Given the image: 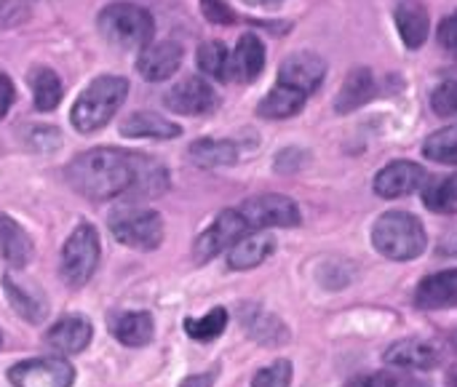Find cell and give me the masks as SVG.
I'll return each instance as SVG.
<instances>
[{
	"label": "cell",
	"instance_id": "22",
	"mask_svg": "<svg viewBox=\"0 0 457 387\" xmlns=\"http://www.w3.org/2000/svg\"><path fill=\"white\" fill-rule=\"evenodd\" d=\"M0 257L11 268H24L32 259V241H29V235L8 214H0Z\"/></svg>",
	"mask_w": 457,
	"mask_h": 387
},
{
	"label": "cell",
	"instance_id": "10",
	"mask_svg": "<svg viewBox=\"0 0 457 387\" xmlns=\"http://www.w3.org/2000/svg\"><path fill=\"white\" fill-rule=\"evenodd\" d=\"M426 182H428V171L423 166L412 161H394L386 169H380L372 187H375V195L394 201V198H404L418 190H426Z\"/></svg>",
	"mask_w": 457,
	"mask_h": 387
},
{
	"label": "cell",
	"instance_id": "43",
	"mask_svg": "<svg viewBox=\"0 0 457 387\" xmlns=\"http://www.w3.org/2000/svg\"><path fill=\"white\" fill-rule=\"evenodd\" d=\"M450 383H453V387H457V372H453V377H450Z\"/></svg>",
	"mask_w": 457,
	"mask_h": 387
},
{
	"label": "cell",
	"instance_id": "8",
	"mask_svg": "<svg viewBox=\"0 0 457 387\" xmlns=\"http://www.w3.org/2000/svg\"><path fill=\"white\" fill-rule=\"evenodd\" d=\"M249 230V225L244 222L241 211L238 209H225L214 217V222L198 235L195 246H193V254L198 262H209L214 259L217 254L222 251H230Z\"/></svg>",
	"mask_w": 457,
	"mask_h": 387
},
{
	"label": "cell",
	"instance_id": "42",
	"mask_svg": "<svg viewBox=\"0 0 457 387\" xmlns=\"http://www.w3.org/2000/svg\"><path fill=\"white\" fill-rule=\"evenodd\" d=\"M254 5H265V8H273V5H281V0H249Z\"/></svg>",
	"mask_w": 457,
	"mask_h": 387
},
{
	"label": "cell",
	"instance_id": "16",
	"mask_svg": "<svg viewBox=\"0 0 457 387\" xmlns=\"http://www.w3.org/2000/svg\"><path fill=\"white\" fill-rule=\"evenodd\" d=\"M415 305L420 310H447L457 305V268L426 276L415 289Z\"/></svg>",
	"mask_w": 457,
	"mask_h": 387
},
{
	"label": "cell",
	"instance_id": "19",
	"mask_svg": "<svg viewBox=\"0 0 457 387\" xmlns=\"http://www.w3.org/2000/svg\"><path fill=\"white\" fill-rule=\"evenodd\" d=\"M372 96H375V75H372V70L370 67H353L345 75V80H343V86H340V91L335 96V110L340 115L353 112V110L364 107Z\"/></svg>",
	"mask_w": 457,
	"mask_h": 387
},
{
	"label": "cell",
	"instance_id": "36",
	"mask_svg": "<svg viewBox=\"0 0 457 387\" xmlns=\"http://www.w3.org/2000/svg\"><path fill=\"white\" fill-rule=\"evenodd\" d=\"M201 11L212 24H220V27H230L238 19L236 11L225 0H201Z\"/></svg>",
	"mask_w": 457,
	"mask_h": 387
},
{
	"label": "cell",
	"instance_id": "6",
	"mask_svg": "<svg viewBox=\"0 0 457 387\" xmlns=\"http://www.w3.org/2000/svg\"><path fill=\"white\" fill-rule=\"evenodd\" d=\"M110 233L129 249L153 251L163 241V219L158 211H118L110 219Z\"/></svg>",
	"mask_w": 457,
	"mask_h": 387
},
{
	"label": "cell",
	"instance_id": "7",
	"mask_svg": "<svg viewBox=\"0 0 457 387\" xmlns=\"http://www.w3.org/2000/svg\"><path fill=\"white\" fill-rule=\"evenodd\" d=\"M244 222L249 225V230H268V227H297L303 214H300V206L287 198V195H276V193H268V195H254L249 201H244L238 206Z\"/></svg>",
	"mask_w": 457,
	"mask_h": 387
},
{
	"label": "cell",
	"instance_id": "9",
	"mask_svg": "<svg viewBox=\"0 0 457 387\" xmlns=\"http://www.w3.org/2000/svg\"><path fill=\"white\" fill-rule=\"evenodd\" d=\"M8 383L13 387H72L75 369L64 358H32L11 366Z\"/></svg>",
	"mask_w": 457,
	"mask_h": 387
},
{
	"label": "cell",
	"instance_id": "32",
	"mask_svg": "<svg viewBox=\"0 0 457 387\" xmlns=\"http://www.w3.org/2000/svg\"><path fill=\"white\" fill-rule=\"evenodd\" d=\"M225 326H228V310L214 308L204 318H187L185 321V334L190 340H195V342H212L225 332Z\"/></svg>",
	"mask_w": 457,
	"mask_h": 387
},
{
	"label": "cell",
	"instance_id": "45",
	"mask_svg": "<svg viewBox=\"0 0 457 387\" xmlns=\"http://www.w3.org/2000/svg\"><path fill=\"white\" fill-rule=\"evenodd\" d=\"M3 3H5V0H0V5H3Z\"/></svg>",
	"mask_w": 457,
	"mask_h": 387
},
{
	"label": "cell",
	"instance_id": "5",
	"mask_svg": "<svg viewBox=\"0 0 457 387\" xmlns=\"http://www.w3.org/2000/svg\"><path fill=\"white\" fill-rule=\"evenodd\" d=\"M99 233L94 225H78L62 246L59 270L70 286H86L99 265Z\"/></svg>",
	"mask_w": 457,
	"mask_h": 387
},
{
	"label": "cell",
	"instance_id": "13",
	"mask_svg": "<svg viewBox=\"0 0 457 387\" xmlns=\"http://www.w3.org/2000/svg\"><path fill=\"white\" fill-rule=\"evenodd\" d=\"M182 64V45L174 40H158V43H147L139 51L137 59V70L145 80L150 83H161L169 80Z\"/></svg>",
	"mask_w": 457,
	"mask_h": 387
},
{
	"label": "cell",
	"instance_id": "1",
	"mask_svg": "<svg viewBox=\"0 0 457 387\" xmlns=\"http://www.w3.org/2000/svg\"><path fill=\"white\" fill-rule=\"evenodd\" d=\"M137 177V152L115 147H94L70 161L64 179L88 201H110L129 193Z\"/></svg>",
	"mask_w": 457,
	"mask_h": 387
},
{
	"label": "cell",
	"instance_id": "11",
	"mask_svg": "<svg viewBox=\"0 0 457 387\" xmlns=\"http://www.w3.org/2000/svg\"><path fill=\"white\" fill-rule=\"evenodd\" d=\"M163 104L177 115H204L220 104V96L204 78H185L166 91Z\"/></svg>",
	"mask_w": 457,
	"mask_h": 387
},
{
	"label": "cell",
	"instance_id": "33",
	"mask_svg": "<svg viewBox=\"0 0 457 387\" xmlns=\"http://www.w3.org/2000/svg\"><path fill=\"white\" fill-rule=\"evenodd\" d=\"M423 203L436 214H457V174L436 179L423 190Z\"/></svg>",
	"mask_w": 457,
	"mask_h": 387
},
{
	"label": "cell",
	"instance_id": "24",
	"mask_svg": "<svg viewBox=\"0 0 457 387\" xmlns=\"http://www.w3.org/2000/svg\"><path fill=\"white\" fill-rule=\"evenodd\" d=\"M241 321H244V329L249 332V337L262 342V345H268V348L281 345L289 337L287 326L276 316L265 313L262 308H244L241 310Z\"/></svg>",
	"mask_w": 457,
	"mask_h": 387
},
{
	"label": "cell",
	"instance_id": "17",
	"mask_svg": "<svg viewBox=\"0 0 457 387\" xmlns=\"http://www.w3.org/2000/svg\"><path fill=\"white\" fill-rule=\"evenodd\" d=\"M265 67V45L254 32H246L238 37L236 51L230 54V80L252 83L262 75Z\"/></svg>",
	"mask_w": 457,
	"mask_h": 387
},
{
	"label": "cell",
	"instance_id": "4",
	"mask_svg": "<svg viewBox=\"0 0 457 387\" xmlns=\"http://www.w3.org/2000/svg\"><path fill=\"white\" fill-rule=\"evenodd\" d=\"M99 32L104 40H110L118 48H137L147 45L153 40V16L147 8L137 3H110L96 16Z\"/></svg>",
	"mask_w": 457,
	"mask_h": 387
},
{
	"label": "cell",
	"instance_id": "2",
	"mask_svg": "<svg viewBox=\"0 0 457 387\" xmlns=\"http://www.w3.org/2000/svg\"><path fill=\"white\" fill-rule=\"evenodd\" d=\"M126 96H129V80L126 78L99 75L75 99L70 120L80 134H94L112 120V115L120 110Z\"/></svg>",
	"mask_w": 457,
	"mask_h": 387
},
{
	"label": "cell",
	"instance_id": "28",
	"mask_svg": "<svg viewBox=\"0 0 457 387\" xmlns=\"http://www.w3.org/2000/svg\"><path fill=\"white\" fill-rule=\"evenodd\" d=\"M29 88H32V99L35 107L40 112H51L59 107L62 96H64V86L59 80V75L51 67H35L29 72Z\"/></svg>",
	"mask_w": 457,
	"mask_h": 387
},
{
	"label": "cell",
	"instance_id": "40",
	"mask_svg": "<svg viewBox=\"0 0 457 387\" xmlns=\"http://www.w3.org/2000/svg\"><path fill=\"white\" fill-rule=\"evenodd\" d=\"M436 254H439V257H453V259H457V225L455 227H450V230L439 238Z\"/></svg>",
	"mask_w": 457,
	"mask_h": 387
},
{
	"label": "cell",
	"instance_id": "20",
	"mask_svg": "<svg viewBox=\"0 0 457 387\" xmlns=\"http://www.w3.org/2000/svg\"><path fill=\"white\" fill-rule=\"evenodd\" d=\"M273 251H276L273 235H268L262 230H254V233H246L228 251V265H230V270H252V268L262 265Z\"/></svg>",
	"mask_w": 457,
	"mask_h": 387
},
{
	"label": "cell",
	"instance_id": "15",
	"mask_svg": "<svg viewBox=\"0 0 457 387\" xmlns=\"http://www.w3.org/2000/svg\"><path fill=\"white\" fill-rule=\"evenodd\" d=\"M383 361L388 366H396V369H420V372H428V369L439 366L442 350L434 342H426V340H402V342H394L386 350Z\"/></svg>",
	"mask_w": 457,
	"mask_h": 387
},
{
	"label": "cell",
	"instance_id": "27",
	"mask_svg": "<svg viewBox=\"0 0 457 387\" xmlns=\"http://www.w3.org/2000/svg\"><path fill=\"white\" fill-rule=\"evenodd\" d=\"M305 102H308V96H305L303 91H295V88H289V86H278V83H276V88L257 104V112H260L262 118L281 120V118L297 115V112L305 107Z\"/></svg>",
	"mask_w": 457,
	"mask_h": 387
},
{
	"label": "cell",
	"instance_id": "30",
	"mask_svg": "<svg viewBox=\"0 0 457 387\" xmlns=\"http://www.w3.org/2000/svg\"><path fill=\"white\" fill-rule=\"evenodd\" d=\"M198 67L214 80H230V51L222 40H206L198 48Z\"/></svg>",
	"mask_w": 457,
	"mask_h": 387
},
{
	"label": "cell",
	"instance_id": "23",
	"mask_svg": "<svg viewBox=\"0 0 457 387\" xmlns=\"http://www.w3.org/2000/svg\"><path fill=\"white\" fill-rule=\"evenodd\" d=\"M120 134L129 139H177L182 128L155 112H134L120 123Z\"/></svg>",
	"mask_w": 457,
	"mask_h": 387
},
{
	"label": "cell",
	"instance_id": "26",
	"mask_svg": "<svg viewBox=\"0 0 457 387\" xmlns=\"http://www.w3.org/2000/svg\"><path fill=\"white\" fill-rule=\"evenodd\" d=\"M190 161L201 169H222L238 161V147L230 139H198L190 144Z\"/></svg>",
	"mask_w": 457,
	"mask_h": 387
},
{
	"label": "cell",
	"instance_id": "31",
	"mask_svg": "<svg viewBox=\"0 0 457 387\" xmlns=\"http://www.w3.org/2000/svg\"><path fill=\"white\" fill-rule=\"evenodd\" d=\"M423 155L434 163L445 166H457V126H447L434 131L423 142Z\"/></svg>",
	"mask_w": 457,
	"mask_h": 387
},
{
	"label": "cell",
	"instance_id": "18",
	"mask_svg": "<svg viewBox=\"0 0 457 387\" xmlns=\"http://www.w3.org/2000/svg\"><path fill=\"white\" fill-rule=\"evenodd\" d=\"M394 19H396L399 35H402L407 48H420L426 43L428 29H431V19H428V11L420 0H399Z\"/></svg>",
	"mask_w": 457,
	"mask_h": 387
},
{
	"label": "cell",
	"instance_id": "41",
	"mask_svg": "<svg viewBox=\"0 0 457 387\" xmlns=\"http://www.w3.org/2000/svg\"><path fill=\"white\" fill-rule=\"evenodd\" d=\"M214 385V375H193L187 380H182L179 387H212Z\"/></svg>",
	"mask_w": 457,
	"mask_h": 387
},
{
	"label": "cell",
	"instance_id": "21",
	"mask_svg": "<svg viewBox=\"0 0 457 387\" xmlns=\"http://www.w3.org/2000/svg\"><path fill=\"white\" fill-rule=\"evenodd\" d=\"M169 190V174L158 161H150L145 155H137V177L134 185L129 187L126 198L129 201H142V198H161Z\"/></svg>",
	"mask_w": 457,
	"mask_h": 387
},
{
	"label": "cell",
	"instance_id": "35",
	"mask_svg": "<svg viewBox=\"0 0 457 387\" xmlns=\"http://www.w3.org/2000/svg\"><path fill=\"white\" fill-rule=\"evenodd\" d=\"M431 107L439 118H455L457 120V80L442 83L431 94Z\"/></svg>",
	"mask_w": 457,
	"mask_h": 387
},
{
	"label": "cell",
	"instance_id": "37",
	"mask_svg": "<svg viewBox=\"0 0 457 387\" xmlns=\"http://www.w3.org/2000/svg\"><path fill=\"white\" fill-rule=\"evenodd\" d=\"M407 377L404 375H394V372H378V375H370V377H361V380H353L345 387H404Z\"/></svg>",
	"mask_w": 457,
	"mask_h": 387
},
{
	"label": "cell",
	"instance_id": "39",
	"mask_svg": "<svg viewBox=\"0 0 457 387\" xmlns=\"http://www.w3.org/2000/svg\"><path fill=\"white\" fill-rule=\"evenodd\" d=\"M13 96H16V91H13L11 78H8L5 72H0V120L8 115V110H11V104H13Z\"/></svg>",
	"mask_w": 457,
	"mask_h": 387
},
{
	"label": "cell",
	"instance_id": "3",
	"mask_svg": "<svg viewBox=\"0 0 457 387\" xmlns=\"http://www.w3.org/2000/svg\"><path fill=\"white\" fill-rule=\"evenodd\" d=\"M428 235L418 217L410 211H388L372 227V246L396 262H410L426 251Z\"/></svg>",
	"mask_w": 457,
	"mask_h": 387
},
{
	"label": "cell",
	"instance_id": "44",
	"mask_svg": "<svg viewBox=\"0 0 457 387\" xmlns=\"http://www.w3.org/2000/svg\"><path fill=\"white\" fill-rule=\"evenodd\" d=\"M0 348H3V334H0Z\"/></svg>",
	"mask_w": 457,
	"mask_h": 387
},
{
	"label": "cell",
	"instance_id": "14",
	"mask_svg": "<svg viewBox=\"0 0 457 387\" xmlns=\"http://www.w3.org/2000/svg\"><path fill=\"white\" fill-rule=\"evenodd\" d=\"M91 324L83 316H64L59 318L48 332H46V345L62 356H75L83 353L91 342Z\"/></svg>",
	"mask_w": 457,
	"mask_h": 387
},
{
	"label": "cell",
	"instance_id": "25",
	"mask_svg": "<svg viewBox=\"0 0 457 387\" xmlns=\"http://www.w3.org/2000/svg\"><path fill=\"white\" fill-rule=\"evenodd\" d=\"M112 334L118 342L129 345V348H145L150 345L155 326H153V316L145 310H134V313H120L112 321Z\"/></svg>",
	"mask_w": 457,
	"mask_h": 387
},
{
	"label": "cell",
	"instance_id": "34",
	"mask_svg": "<svg viewBox=\"0 0 457 387\" xmlns=\"http://www.w3.org/2000/svg\"><path fill=\"white\" fill-rule=\"evenodd\" d=\"M292 385V364L276 361L265 369H260L252 377V387H289Z\"/></svg>",
	"mask_w": 457,
	"mask_h": 387
},
{
	"label": "cell",
	"instance_id": "38",
	"mask_svg": "<svg viewBox=\"0 0 457 387\" xmlns=\"http://www.w3.org/2000/svg\"><path fill=\"white\" fill-rule=\"evenodd\" d=\"M436 40H439V45H442L447 54L457 56V11L455 13H450L447 19H442L439 32H436Z\"/></svg>",
	"mask_w": 457,
	"mask_h": 387
},
{
	"label": "cell",
	"instance_id": "29",
	"mask_svg": "<svg viewBox=\"0 0 457 387\" xmlns=\"http://www.w3.org/2000/svg\"><path fill=\"white\" fill-rule=\"evenodd\" d=\"M3 289H5V297H8V302H11V308L16 310V316H21L24 321H29V324H40L46 316H48V305H46V300H40V297H35V294H29L24 286H19L11 276H5L3 278Z\"/></svg>",
	"mask_w": 457,
	"mask_h": 387
},
{
	"label": "cell",
	"instance_id": "12",
	"mask_svg": "<svg viewBox=\"0 0 457 387\" xmlns=\"http://www.w3.org/2000/svg\"><path fill=\"white\" fill-rule=\"evenodd\" d=\"M327 75V62L313 51H297L287 56L278 67V86H289L311 96Z\"/></svg>",
	"mask_w": 457,
	"mask_h": 387
}]
</instances>
